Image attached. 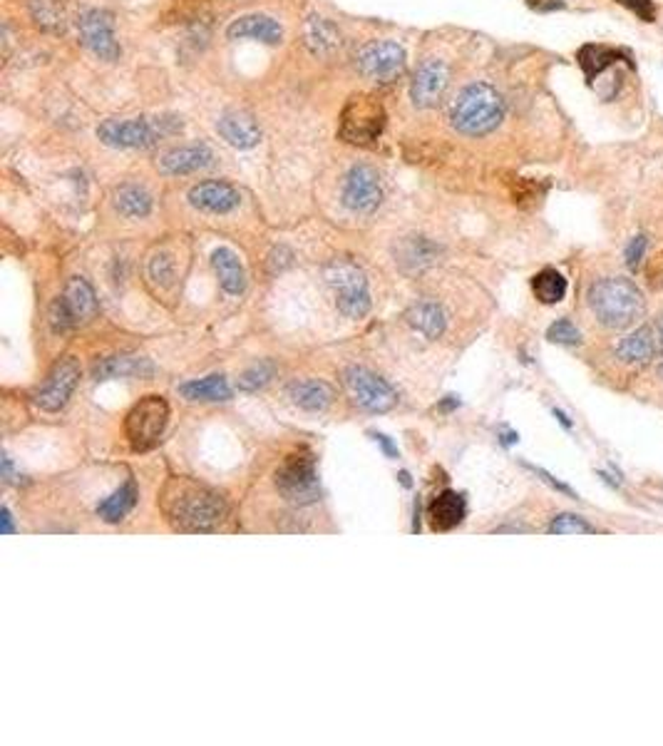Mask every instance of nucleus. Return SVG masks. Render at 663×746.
I'll use <instances>...</instances> for the list:
<instances>
[{
  "mask_svg": "<svg viewBox=\"0 0 663 746\" xmlns=\"http://www.w3.org/2000/svg\"><path fill=\"white\" fill-rule=\"evenodd\" d=\"M216 132L237 150H251L261 139V130L256 125V120L244 110H229L222 114L216 122Z\"/></svg>",
  "mask_w": 663,
  "mask_h": 746,
  "instance_id": "nucleus-18",
  "label": "nucleus"
},
{
  "mask_svg": "<svg viewBox=\"0 0 663 746\" xmlns=\"http://www.w3.org/2000/svg\"><path fill=\"white\" fill-rule=\"evenodd\" d=\"M386 130V110L373 95L358 92L343 105L339 125V137L348 145L370 147L376 145Z\"/></svg>",
  "mask_w": 663,
  "mask_h": 746,
  "instance_id": "nucleus-4",
  "label": "nucleus"
},
{
  "mask_svg": "<svg viewBox=\"0 0 663 746\" xmlns=\"http://www.w3.org/2000/svg\"><path fill=\"white\" fill-rule=\"evenodd\" d=\"M226 38L229 40H261L266 45H278L284 40V27L278 26V20H274L271 15H244L237 18L231 26L226 27Z\"/></svg>",
  "mask_w": 663,
  "mask_h": 746,
  "instance_id": "nucleus-19",
  "label": "nucleus"
},
{
  "mask_svg": "<svg viewBox=\"0 0 663 746\" xmlns=\"http://www.w3.org/2000/svg\"><path fill=\"white\" fill-rule=\"evenodd\" d=\"M157 373V366L144 356H110L102 358L98 366L92 368V376L98 381L107 379H152Z\"/></svg>",
  "mask_w": 663,
  "mask_h": 746,
  "instance_id": "nucleus-20",
  "label": "nucleus"
},
{
  "mask_svg": "<svg viewBox=\"0 0 663 746\" xmlns=\"http://www.w3.org/2000/svg\"><path fill=\"white\" fill-rule=\"evenodd\" d=\"M160 503L167 520L179 530L189 532L212 530L226 513L222 495L189 478H172L167 483Z\"/></svg>",
  "mask_w": 663,
  "mask_h": 746,
  "instance_id": "nucleus-1",
  "label": "nucleus"
},
{
  "mask_svg": "<svg viewBox=\"0 0 663 746\" xmlns=\"http://www.w3.org/2000/svg\"><path fill=\"white\" fill-rule=\"evenodd\" d=\"M659 346H661V351H663V318L659 321Z\"/></svg>",
  "mask_w": 663,
  "mask_h": 746,
  "instance_id": "nucleus-45",
  "label": "nucleus"
},
{
  "mask_svg": "<svg viewBox=\"0 0 663 746\" xmlns=\"http://www.w3.org/2000/svg\"><path fill=\"white\" fill-rule=\"evenodd\" d=\"M77 381H80V364H77L73 356H70V358H63L58 366L52 368L48 383L35 393V404H38L43 411H48V413L60 411V408L70 401V396L75 393Z\"/></svg>",
  "mask_w": 663,
  "mask_h": 746,
  "instance_id": "nucleus-13",
  "label": "nucleus"
},
{
  "mask_svg": "<svg viewBox=\"0 0 663 746\" xmlns=\"http://www.w3.org/2000/svg\"><path fill=\"white\" fill-rule=\"evenodd\" d=\"M288 396L293 398V404L303 408V411H311V413H318V411H325L328 405L333 404V389L325 383V381L318 379H303V381H293L288 386Z\"/></svg>",
  "mask_w": 663,
  "mask_h": 746,
  "instance_id": "nucleus-24",
  "label": "nucleus"
},
{
  "mask_svg": "<svg viewBox=\"0 0 663 746\" xmlns=\"http://www.w3.org/2000/svg\"><path fill=\"white\" fill-rule=\"evenodd\" d=\"M526 468L532 470V473H537L539 478H542V481L544 483H550L551 488H554V491H559V493H564V495H569V498H576L574 495V491H572V488H566V485H564V483H559V481H554V478H551L550 473H547V470H542V468H534V466H526Z\"/></svg>",
  "mask_w": 663,
  "mask_h": 746,
  "instance_id": "nucleus-40",
  "label": "nucleus"
},
{
  "mask_svg": "<svg viewBox=\"0 0 663 746\" xmlns=\"http://www.w3.org/2000/svg\"><path fill=\"white\" fill-rule=\"evenodd\" d=\"M659 349H661V346H659V336H653V331L638 329L619 342L616 354H619V358H624V361L638 364V361H649L651 356L656 354Z\"/></svg>",
  "mask_w": 663,
  "mask_h": 746,
  "instance_id": "nucleus-30",
  "label": "nucleus"
},
{
  "mask_svg": "<svg viewBox=\"0 0 663 746\" xmlns=\"http://www.w3.org/2000/svg\"><path fill=\"white\" fill-rule=\"evenodd\" d=\"M550 532H554V535H594L597 528L589 525L587 520L579 518V515L562 513V515H557V518L551 520Z\"/></svg>",
  "mask_w": 663,
  "mask_h": 746,
  "instance_id": "nucleus-35",
  "label": "nucleus"
},
{
  "mask_svg": "<svg viewBox=\"0 0 663 746\" xmlns=\"http://www.w3.org/2000/svg\"><path fill=\"white\" fill-rule=\"evenodd\" d=\"M343 379H346V386L353 393V398L370 413H388L398 405V393L393 391V386L368 368H346Z\"/></svg>",
  "mask_w": 663,
  "mask_h": 746,
  "instance_id": "nucleus-10",
  "label": "nucleus"
},
{
  "mask_svg": "<svg viewBox=\"0 0 663 746\" xmlns=\"http://www.w3.org/2000/svg\"><path fill=\"white\" fill-rule=\"evenodd\" d=\"M554 416H557V418H559V420H562V423H564V426H572V423H569V420H566V416H564V413H562V411H554Z\"/></svg>",
  "mask_w": 663,
  "mask_h": 746,
  "instance_id": "nucleus-46",
  "label": "nucleus"
},
{
  "mask_svg": "<svg viewBox=\"0 0 663 746\" xmlns=\"http://www.w3.org/2000/svg\"><path fill=\"white\" fill-rule=\"evenodd\" d=\"M150 277L157 281V284H172L175 281V262L169 254H154L150 259Z\"/></svg>",
  "mask_w": 663,
  "mask_h": 746,
  "instance_id": "nucleus-37",
  "label": "nucleus"
},
{
  "mask_svg": "<svg viewBox=\"0 0 663 746\" xmlns=\"http://www.w3.org/2000/svg\"><path fill=\"white\" fill-rule=\"evenodd\" d=\"M176 125L172 120H147V117H135V120H105L98 127V137L120 150H144L157 145L164 135L175 132Z\"/></svg>",
  "mask_w": 663,
  "mask_h": 746,
  "instance_id": "nucleus-6",
  "label": "nucleus"
},
{
  "mask_svg": "<svg viewBox=\"0 0 663 746\" xmlns=\"http://www.w3.org/2000/svg\"><path fill=\"white\" fill-rule=\"evenodd\" d=\"M358 73L376 82H393L405 70V51L393 40H373L355 55Z\"/></svg>",
  "mask_w": 663,
  "mask_h": 746,
  "instance_id": "nucleus-9",
  "label": "nucleus"
},
{
  "mask_svg": "<svg viewBox=\"0 0 663 746\" xmlns=\"http://www.w3.org/2000/svg\"><path fill=\"white\" fill-rule=\"evenodd\" d=\"M114 209L129 219H142L152 212V194L139 185H120L113 194Z\"/></svg>",
  "mask_w": 663,
  "mask_h": 746,
  "instance_id": "nucleus-28",
  "label": "nucleus"
},
{
  "mask_svg": "<svg viewBox=\"0 0 663 746\" xmlns=\"http://www.w3.org/2000/svg\"><path fill=\"white\" fill-rule=\"evenodd\" d=\"M77 30H80V38L85 43L92 55H98L100 60L105 63H114L120 58V43L114 38V18L113 13L107 11H100V8H90V11H82L80 18H77Z\"/></svg>",
  "mask_w": 663,
  "mask_h": 746,
  "instance_id": "nucleus-12",
  "label": "nucleus"
},
{
  "mask_svg": "<svg viewBox=\"0 0 663 746\" xmlns=\"http://www.w3.org/2000/svg\"><path fill=\"white\" fill-rule=\"evenodd\" d=\"M408 321L415 331H420L425 339H440L445 331V311L435 302H417L408 309Z\"/></svg>",
  "mask_w": 663,
  "mask_h": 746,
  "instance_id": "nucleus-27",
  "label": "nucleus"
},
{
  "mask_svg": "<svg viewBox=\"0 0 663 746\" xmlns=\"http://www.w3.org/2000/svg\"><path fill=\"white\" fill-rule=\"evenodd\" d=\"M448 82H450L448 65L442 60H435V58L425 60L417 67L413 82H410V100H413L415 107H433L445 95Z\"/></svg>",
  "mask_w": 663,
  "mask_h": 746,
  "instance_id": "nucleus-14",
  "label": "nucleus"
},
{
  "mask_svg": "<svg viewBox=\"0 0 663 746\" xmlns=\"http://www.w3.org/2000/svg\"><path fill=\"white\" fill-rule=\"evenodd\" d=\"M661 373H663V366H661Z\"/></svg>",
  "mask_w": 663,
  "mask_h": 746,
  "instance_id": "nucleus-47",
  "label": "nucleus"
},
{
  "mask_svg": "<svg viewBox=\"0 0 663 746\" xmlns=\"http://www.w3.org/2000/svg\"><path fill=\"white\" fill-rule=\"evenodd\" d=\"M179 393L187 401H229L231 398V389L226 383L224 376H207V379L187 381L179 386Z\"/></svg>",
  "mask_w": 663,
  "mask_h": 746,
  "instance_id": "nucleus-31",
  "label": "nucleus"
},
{
  "mask_svg": "<svg viewBox=\"0 0 663 746\" xmlns=\"http://www.w3.org/2000/svg\"><path fill=\"white\" fill-rule=\"evenodd\" d=\"M452 127L467 137H482L504 120V100L488 82H472L460 92L450 113Z\"/></svg>",
  "mask_w": 663,
  "mask_h": 746,
  "instance_id": "nucleus-3",
  "label": "nucleus"
},
{
  "mask_svg": "<svg viewBox=\"0 0 663 746\" xmlns=\"http://www.w3.org/2000/svg\"><path fill=\"white\" fill-rule=\"evenodd\" d=\"M3 528H5V532L13 530V522H11V513L8 510H3Z\"/></svg>",
  "mask_w": 663,
  "mask_h": 746,
  "instance_id": "nucleus-44",
  "label": "nucleus"
},
{
  "mask_svg": "<svg viewBox=\"0 0 663 746\" xmlns=\"http://www.w3.org/2000/svg\"><path fill=\"white\" fill-rule=\"evenodd\" d=\"M214 162V153L207 145H191V147H179V150H169L160 157V172L169 175V177H182V175H191L199 172Z\"/></svg>",
  "mask_w": 663,
  "mask_h": 746,
  "instance_id": "nucleus-17",
  "label": "nucleus"
},
{
  "mask_svg": "<svg viewBox=\"0 0 663 746\" xmlns=\"http://www.w3.org/2000/svg\"><path fill=\"white\" fill-rule=\"evenodd\" d=\"M137 483L129 478L125 485H120V491H114L105 503L98 506V515L105 522H120V520H125L132 513V507L137 506Z\"/></svg>",
  "mask_w": 663,
  "mask_h": 746,
  "instance_id": "nucleus-29",
  "label": "nucleus"
},
{
  "mask_svg": "<svg viewBox=\"0 0 663 746\" xmlns=\"http://www.w3.org/2000/svg\"><path fill=\"white\" fill-rule=\"evenodd\" d=\"M547 339L554 343H564V346H576V343L581 342V334H579V329L569 318H559V321H554L550 326Z\"/></svg>",
  "mask_w": 663,
  "mask_h": 746,
  "instance_id": "nucleus-36",
  "label": "nucleus"
},
{
  "mask_svg": "<svg viewBox=\"0 0 663 746\" xmlns=\"http://www.w3.org/2000/svg\"><path fill=\"white\" fill-rule=\"evenodd\" d=\"M189 204L209 215H229L241 204V194L234 185L222 179H207L189 190Z\"/></svg>",
  "mask_w": 663,
  "mask_h": 746,
  "instance_id": "nucleus-15",
  "label": "nucleus"
},
{
  "mask_svg": "<svg viewBox=\"0 0 663 746\" xmlns=\"http://www.w3.org/2000/svg\"><path fill=\"white\" fill-rule=\"evenodd\" d=\"M169 420V405L162 396H144L142 401L132 405L125 418L127 441L135 451H147L162 438Z\"/></svg>",
  "mask_w": 663,
  "mask_h": 746,
  "instance_id": "nucleus-8",
  "label": "nucleus"
},
{
  "mask_svg": "<svg viewBox=\"0 0 663 746\" xmlns=\"http://www.w3.org/2000/svg\"><path fill=\"white\" fill-rule=\"evenodd\" d=\"M529 8L534 11H542V13H550V11H562L564 0H526Z\"/></svg>",
  "mask_w": 663,
  "mask_h": 746,
  "instance_id": "nucleus-41",
  "label": "nucleus"
},
{
  "mask_svg": "<svg viewBox=\"0 0 663 746\" xmlns=\"http://www.w3.org/2000/svg\"><path fill=\"white\" fill-rule=\"evenodd\" d=\"M276 488L293 506H311L318 498V473L311 451L291 453L276 473Z\"/></svg>",
  "mask_w": 663,
  "mask_h": 746,
  "instance_id": "nucleus-7",
  "label": "nucleus"
},
{
  "mask_svg": "<svg viewBox=\"0 0 663 746\" xmlns=\"http://www.w3.org/2000/svg\"><path fill=\"white\" fill-rule=\"evenodd\" d=\"M532 291H534V296L542 304H559L566 296V279H564L562 271L547 266V269H542V271L534 274Z\"/></svg>",
  "mask_w": 663,
  "mask_h": 746,
  "instance_id": "nucleus-32",
  "label": "nucleus"
},
{
  "mask_svg": "<svg viewBox=\"0 0 663 746\" xmlns=\"http://www.w3.org/2000/svg\"><path fill=\"white\" fill-rule=\"evenodd\" d=\"M343 207L355 215H370L376 212L378 204L383 200V179L378 175L376 167L355 165L346 175L343 192H340Z\"/></svg>",
  "mask_w": 663,
  "mask_h": 746,
  "instance_id": "nucleus-11",
  "label": "nucleus"
},
{
  "mask_svg": "<svg viewBox=\"0 0 663 746\" xmlns=\"http://www.w3.org/2000/svg\"><path fill=\"white\" fill-rule=\"evenodd\" d=\"M616 3L628 8V11L636 15V18H641L644 23H653V20H656V5H653V0H616Z\"/></svg>",
  "mask_w": 663,
  "mask_h": 746,
  "instance_id": "nucleus-38",
  "label": "nucleus"
},
{
  "mask_svg": "<svg viewBox=\"0 0 663 746\" xmlns=\"http://www.w3.org/2000/svg\"><path fill=\"white\" fill-rule=\"evenodd\" d=\"M621 60H624L631 70L636 67L634 58H631V52L619 51V48H609V45L587 43V45H581L579 52H576V63H579V67H581V73H584V77H587L589 85H594V82H597V80H599V77L609 70V67H613L616 63H621Z\"/></svg>",
  "mask_w": 663,
  "mask_h": 746,
  "instance_id": "nucleus-16",
  "label": "nucleus"
},
{
  "mask_svg": "<svg viewBox=\"0 0 663 746\" xmlns=\"http://www.w3.org/2000/svg\"><path fill=\"white\" fill-rule=\"evenodd\" d=\"M291 264V252L288 249H284V247H278V249H274V254H271V269H284V266Z\"/></svg>",
  "mask_w": 663,
  "mask_h": 746,
  "instance_id": "nucleus-42",
  "label": "nucleus"
},
{
  "mask_svg": "<svg viewBox=\"0 0 663 746\" xmlns=\"http://www.w3.org/2000/svg\"><path fill=\"white\" fill-rule=\"evenodd\" d=\"M589 304L604 326L628 329L644 317V296L634 281L621 277L599 279L589 291Z\"/></svg>",
  "mask_w": 663,
  "mask_h": 746,
  "instance_id": "nucleus-2",
  "label": "nucleus"
},
{
  "mask_svg": "<svg viewBox=\"0 0 663 746\" xmlns=\"http://www.w3.org/2000/svg\"><path fill=\"white\" fill-rule=\"evenodd\" d=\"M464 513H467V506H464L463 495L455 491H442L427 507V520H430L433 530L448 532L463 522Z\"/></svg>",
  "mask_w": 663,
  "mask_h": 746,
  "instance_id": "nucleus-23",
  "label": "nucleus"
},
{
  "mask_svg": "<svg viewBox=\"0 0 663 746\" xmlns=\"http://www.w3.org/2000/svg\"><path fill=\"white\" fill-rule=\"evenodd\" d=\"M274 376V364H271V361H259V364H254V366L246 368V371L238 376V389H241V391H259V389H263Z\"/></svg>",
  "mask_w": 663,
  "mask_h": 746,
  "instance_id": "nucleus-34",
  "label": "nucleus"
},
{
  "mask_svg": "<svg viewBox=\"0 0 663 746\" xmlns=\"http://www.w3.org/2000/svg\"><path fill=\"white\" fill-rule=\"evenodd\" d=\"M325 281L336 291V304L343 317L363 318L370 311V289L358 266L346 259H336L325 266Z\"/></svg>",
  "mask_w": 663,
  "mask_h": 746,
  "instance_id": "nucleus-5",
  "label": "nucleus"
},
{
  "mask_svg": "<svg viewBox=\"0 0 663 746\" xmlns=\"http://www.w3.org/2000/svg\"><path fill=\"white\" fill-rule=\"evenodd\" d=\"M440 256L438 244H433L425 237H408L398 247V262L405 271H420L425 266L435 264Z\"/></svg>",
  "mask_w": 663,
  "mask_h": 746,
  "instance_id": "nucleus-26",
  "label": "nucleus"
},
{
  "mask_svg": "<svg viewBox=\"0 0 663 746\" xmlns=\"http://www.w3.org/2000/svg\"><path fill=\"white\" fill-rule=\"evenodd\" d=\"M27 8H30L35 26L48 33H63L65 13L58 0H27Z\"/></svg>",
  "mask_w": 663,
  "mask_h": 746,
  "instance_id": "nucleus-33",
  "label": "nucleus"
},
{
  "mask_svg": "<svg viewBox=\"0 0 663 746\" xmlns=\"http://www.w3.org/2000/svg\"><path fill=\"white\" fill-rule=\"evenodd\" d=\"M212 266L219 277V284L226 294L237 296L241 291L246 289V274H244V266L238 262V256L231 249H216L212 254Z\"/></svg>",
  "mask_w": 663,
  "mask_h": 746,
  "instance_id": "nucleus-25",
  "label": "nucleus"
},
{
  "mask_svg": "<svg viewBox=\"0 0 663 746\" xmlns=\"http://www.w3.org/2000/svg\"><path fill=\"white\" fill-rule=\"evenodd\" d=\"M303 43L316 58H331L343 45V38H340L339 27L333 26L328 18L311 15L303 26Z\"/></svg>",
  "mask_w": 663,
  "mask_h": 746,
  "instance_id": "nucleus-22",
  "label": "nucleus"
},
{
  "mask_svg": "<svg viewBox=\"0 0 663 746\" xmlns=\"http://www.w3.org/2000/svg\"><path fill=\"white\" fill-rule=\"evenodd\" d=\"M376 441L380 443L383 448H386V453H388V456H395V448L390 445V441H388V438H386V436H376Z\"/></svg>",
  "mask_w": 663,
  "mask_h": 746,
  "instance_id": "nucleus-43",
  "label": "nucleus"
},
{
  "mask_svg": "<svg viewBox=\"0 0 663 746\" xmlns=\"http://www.w3.org/2000/svg\"><path fill=\"white\" fill-rule=\"evenodd\" d=\"M644 252H646V237L638 234V237H634V240L628 241V247H626V264L631 266V269H638L641 259H644Z\"/></svg>",
  "mask_w": 663,
  "mask_h": 746,
  "instance_id": "nucleus-39",
  "label": "nucleus"
},
{
  "mask_svg": "<svg viewBox=\"0 0 663 746\" xmlns=\"http://www.w3.org/2000/svg\"><path fill=\"white\" fill-rule=\"evenodd\" d=\"M60 304L65 306V311L70 314V318L75 324L90 321L98 314V294L90 287L88 279L73 277L65 284V294L60 296Z\"/></svg>",
  "mask_w": 663,
  "mask_h": 746,
  "instance_id": "nucleus-21",
  "label": "nucleus"
}]
</instances>
